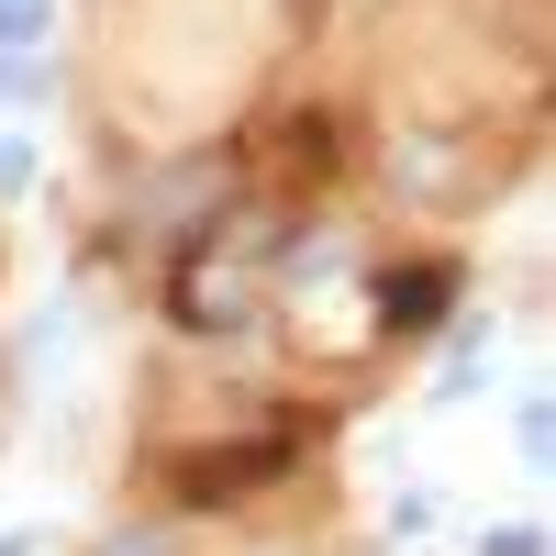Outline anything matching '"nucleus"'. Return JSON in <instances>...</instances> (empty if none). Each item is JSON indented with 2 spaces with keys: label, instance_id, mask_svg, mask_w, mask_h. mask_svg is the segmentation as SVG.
Masks as SVG:
<instances>
[{
  "label": "nucleus",
  "instance_id": "3",
  "mask_svg": "<svg viewBox=\"0 0 556 556\" xmlns=\"http://www.w3.org/2000/svg\"><path fill=\"white\" fill-rule=\"evenodd\" d=\"M513 445H523V468H545V401H523V412H513Z\"/></svg>",
  "mask_w": 556,
  "mask_h": 556
},
{
  "label": "nucleus",
  "instance_id": "2",
  "mask_svg": "<svg viewBox=\"0 0 556 556\" xmlns=\"http://www.w3.org/2000/svg\"><path fill=\"white\" fill-rule=\"evenodd\" d=\"M0 101H56V56H0Z\"/></svg>",
  "mask_w": 556,
  "mask_h": 556
},
{
  "label": "nucleus",
  "instance_id": "4",
  "mask_svg": "<svg viewBox=\"0 0 556 556\" xmlns=\"http://www.w3.org/2000/svg\"><path fill=\"white\" fill-rule=\"evenodd\" d=\"M479 556H545V534L534 523H501V534H479Z\"/></svg>",
  "mask_w": 556,
  "mask_h": 556
},
{
  "label": "nucleus",
  "instance_id": "1",
  "mask_svg": "<svg viewBox=\"0 0 556 556\" xmlns=\"http://www.w3.org/2000/svg\"><path fill=\"white\" fill-rule=\"evenodd\" d=\"M434 290H445V267H401V278H379V323H434Z\"/></svg>",
  "mask_w": 556,
  "mask_h": 556
},
{
  "label": "nucleus",
  "instance_id": "6",
  "mask_svg": "<svg viewBox=\"0 0 556 556\" xmlns=\"http://www.w3.org/2000/svg\"><path fill=\"white\" fill-rule=\"evenodd\" d=\"M101 556H167V534H112Z\"/></svg>",
  "mask_w": 556,
  "mask_h": 556
},
{
  "label": "nucleus",
  "instance_id": "5",
  "mask_svg": "<svg viewBox=\"0 0 556 556\" xmlns=\"http://www.w3.org/2000/svg\"><path fill=\"white\" fill-rule=\"evenodd\" d=\"M23 178H34V146H0V201H12Z\"/></svg>",
  "mask_w": 556,
  "mask_h": 556
},
{
  "label": "nucleus",
  "instance_id": "7",
  "mask_svg": "<svg viewBox=\"0 0 556 556\" xmlns=\"http://www.w3.org/2000/svg\"><path fill=\"white\" fill-rule=\"evenodd\" d=\"M0 556H34V523H0Z\"/></svg>",
  "mask_w": 556,
  "mask_h": 556
}]
</instances>
